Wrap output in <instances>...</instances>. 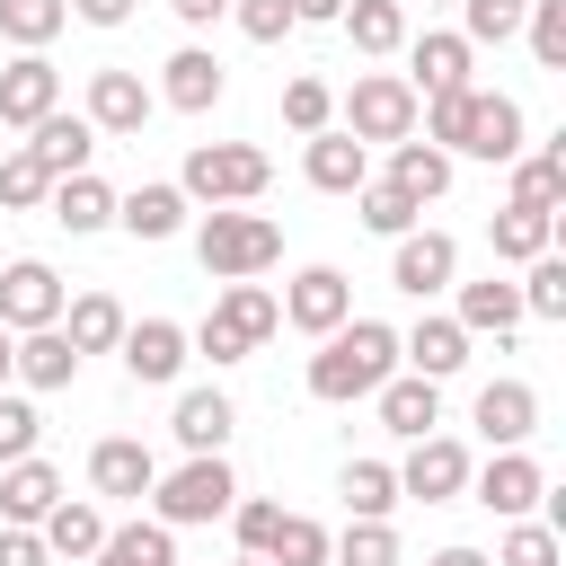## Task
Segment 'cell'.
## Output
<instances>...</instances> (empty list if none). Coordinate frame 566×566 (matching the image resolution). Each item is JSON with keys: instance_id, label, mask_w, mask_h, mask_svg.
<instances>
[{"instance_id": "cell-8", "label": "cell", "mask_w": 566, "mask_h": 566, "mask_svg": "<svg viewBox=\"0 0 566 566\" xmlns=\"http://www.w3.org/2000/svg\"><path fill=\"white\" fill-rule=\"evenodd\" d=\"M469 442H451L442 424L433 433H416L407 442V460H398V495H416V504H451V495H469Z\"/></svg>"}, {"instance_id": "cell-45", "label": "cell", "mask_w": 566, "mask_h": 566, "mask_svg": "<svg viewBox=\"0 0 566 566\" xmlns=\"http://www.w3.org/2000/svg\"><path fill=\"white\" fill-rule=\"evenodd\" d=\"M283 124L310 142V133H327L336 124V97H327V80H283Z\"/></svg>"}, {"instance_id": "cell-21", "label": "cell", "mask_w": 566, "mask_h": 566, "mask_svg": "<svg viewBox=\"0 0 566 566\" xmlns=\"http://www.w3.org/2000/svg\"><path fill=\"white\" fill-rule=\"evenodd\" d=\"M53 504H62V469H53V460H35V451H27V460H9V469H0V522L35 531Z\"/></svg>"}, {"instance_id": "cell-3", "label": "cell", "mask_w": 566, "mask_h": 566, "mask_svg": "<svg viewBox=\"0 0 566 566\" xmlns=\"http://www.w3.org/2000/svg\"><path fill=\"white\" fill-rule=\"evenodd\" d=\"M195 256H203L212 283H256L265 265H283V221L239 212V203H212L203 230H195Z\"/></svg>"}, {"instance_id": "cell-42", "label": "cell", "mask_w": 566, "mask_h": 566, "mask_svg": "<svg viewBox=\"0 0 566 566\" xmlns=\"http://www.w3.org/2000/svg\"><path fill=\"white\" fill-rule=\"evenodd\" d=\"M327 566H398V531L389 522H345V539H327Z\"/></svg>"}, {"instance_id": "cell-9", "label": "cell", "mask_w": 566, "mask_h": 566, "mask_svg": "<svg viewBox=\"0 0 566 566\" xmlns=\"http://www.w3.org/2000/svg\"><path fill=\"white\" fill-rule=\"evenodd\" d=\"M389 283H398L407 301L451 292V283H460V239H451V230H398V248H389Z\"/></svg>"}, {"instance_id": "cell-24", "label": "cell", "mask_w": 566, "mask_h": 566, "mask_svg": "<svg viewBox=\"0 0 566 566\" xmlns=\"http://www.w3.org/2000/svg\"><path fill=\"white\" fill-rule=\"evenodd\" d=\"M221 88H230V71H221L203 44H177V53H168V80H159V97H168L177 115H203V106H221Z\"/></svg>"}, {"instance_id": "cell-38", "label": "cell", "mask_w": 566, "mask_h": 566, "mask_svg": "<svg viewBox=\"0 0 566 566\" xmlns=\"http://www.w3.org/2000/svg\"><path fill=\"white\" fill-rule=\"evenodd\" d=\"M62 27H71V0H0V35L18 53H44Z\"/></svg>"}, {"instance_id": "cell-27", "label": "cell", "mask_w": 566, "mask_h": 566, "mask_svg": "<svg viewBox=\"0 0 566 566\" xmlns=\"http://www.w3.org/2000/svg\"><path fill=\"white\" fill-rule=\"evenodd\" d=\"M389 186L416 195V203H442V195H451V150H442V142H416V133L389 142Z\"/></svg>"}, {"instance_id": "cell-5", "label": "cell", "mask_w": 566, "mask_h": 566, "mask_svg": "<svg viewBox=\"0 0 566 566\" xmlns=\"http://www.w3.org/2000/svg\"><path fill=\"white\" fill-rule=\"evenodd\" d=\"M274 327H283V301H274L265 283H221V301L203 310V327H195L186 345H195V354H212V363H248Z\"/></svg>"}, {"instance_id": "cell-41", "label": "cell", "mask_w": 566, "mask_h": 566, "mask_svg": "<svg viewBox=\"0 0 566 566\" xmlns=\"http://www.w3.org/2000/svg\"><path fill=\"white\" fill-rule=\"evenodd\" d=\"M354 203H363V230H380V239H398V230H416V221H424V203H416V195H398L389 177H380V186H354Z\"/></svg>"}, {"instance_id": "cell-36", "label": "cell", "mask_w": 566, "mask_h": 566, "mask_svg": "<svg viewBox=\"0 0 566 566\" xmlns=\"http://www.w3.org/2000/svg\"><path fill=\"white\" fill-rule=\"evenodd\" d=\"M336 495H345L354 522H389V504H398V469H389V460H345Z\"/></svg>"}, {"instance_id": "cell-51", "label": "cell", "mask_w": 566, "mask_h": 566, "mask_svg": "<svg viewBox=\"0 0 566 566\" xmlns=\"http://www.w3.org/2000/svg\"><path fill=\"white\" fill-rule=\"evenodd\" d=\"M177 9V27H221L230 18V0H168Z\"/></svg>"}, {"instance_id": "cell-7", "label": "cell", "mask_w": 566, "mask_h": 566, "mask_svg": "<svg viewBox=\"0 0 566 566\" xmlns=\"http://www.w3.org/2000/svg\"><path fill=\"white\" fill-rule=\"evenodd\" d=\"M416 88H407V71H363L354 88H345V133L371 150V142H407L416 133Z\"/></svg>"}, {"instance_id": "cell-40", "label": "cell", "mask_w": 566, "mask_h": 566, "mask_svg": "<svg viewBox=\"0 0 566 566\" xmlns=\"http://www.w3.org/2000/svg\"><path fill=\"white\" fill-rule=\"evenodd\" d=\"M513 292H522V318H566V256H557V248H539V256L522 265V283H513Z\"/></svg>"}, {"instance_id": "cell-22", "label": "cell", "mask_w": 566, "mask_h": 566, "mask_svg": "<svg viewBox=\"0 0 566 566\" xmlns=\"http://www.w3.org/2000/svg\"><path fill=\"white\" fill-rule=\"evenodd\" d=\"M53 106H62V71H53L44 53H18V62L0 71V124H18V133H27V124H35V115H53Z\"/></svg>"}, {"instance_id": "cell-31", "label": "cell", "mask_w": 566, "mask_h": 566, "mask_svg": "<svg viewBox=\"0 0 566 566\" xmlns=\"http://www.w3.org/2000/svg\"><path fill=\"white\" fill-rule=\"evenodd\" d=\"M460 327H469V336H495V345H504V336L522 327V292H513L504 274H486V283H460Z\"/></svg>"}, {"instance_id": "cell-39", "label": "cell", "mask_w": 566, "mask_h": 566, "mask_svg": "<svg viewBox=\"0 0 566 566\" xmlns=\"http://www.w3.org/2000/svg\"><path fill=\"white\" fill-rule=\"evenodd\" d=\"M256 557H265V566H327V531H318L310 513H274V531H265Z\"/></svg>"}, {"instance_id": "cell-33", "label": "cell", "mask_w": 566, "mask_h": 566, "mask_svg": "<svg viewBox=\"0 0 566 566\" xmlns=\"http://www.w3.org/2000/svg\"><path fill=\"white\" fill-rule=\"evenodd\" d=\"M336 27L354 35V53H371V62H380V53H398V44H407V0H345V9H336Z\"/></svg>"}, {"instance_id": "cell-50", "label": "cell", "mask_w": 566, "mask_h": 566, "mask_svg": "<svg viewBox=\"0 0 566 566\" xmlns=\"http://www.w3.org/2000/svg\"><path fill=\"white\" fill-rule=\"evenodd\" d=\"M0 566H53V548H44L35 531H18V522H0Z\"/></svg>"}, {"instance_id": "cell-11", "label": "cell", "mask_w": 566, "mask_h": 566, "mask_svg": "<svg viewBox=\"0 0 566 566\" xmlns=\"http://www.w3.org/2000/svg\"><path fill=\"white\" fill-rule=\"evenodd\" d=\"M62 274L44 265V256H18V265H0V327L9 336H27V327H53L62 318Z\"/></svg>"}, {"instance_id": "cell-18", "label": "cell", "mask_w": 566, "mask_h": 566, "mask_svg": "<svg viewBox=\"0 0 566 566\" xmlns=\"http://www.w3.org/2000/svg\"><path fill=\"white\" fill-rule=\"evenodd\" d=\"M301 177H310L318 195H354V186H371V150H363L345 124H327V133H310V150H301Z\"/></svg>"}, {"instance_id": "cell-29", "label": "cell", "mask_w": 566, "mask_h": 566, "mask_svg": "<svg viewBox=\"0 0 566 566\" xmlns=\"http://www.w3.org/2000/svg\"><path fill=\"white\" fill-rule=\"evenodd\" d=\"M53 327H62L80 354H115V336H124V301H115V292H71Z\"/></svg>"}, {"instance_id": "cell-13", "label": "cell", "mask_w": 566, "mask_h": 566, "mask_svg": "<svg viewBox=\"0 0 566 566\" xmlns=\"http://www.w3.org/2000/svg\"><path fill=\"white\" fill-rule=\"evenodd\" d=\"M469 495H478L486 513H504V522H522V513H531V504L548 495V469H539V460H531V451L513 442V451H495L486 469H469Z\"/></svg>"}, {"instance_id": "cell-55", "label": "cell", "mask_w": 566, "mask_h": 566, "mask_svg": "<svg viewBox=\"0 0 566 566\" xmlns=\"http://www.w3.org/2000/svg\"><path fill=\"white\" fill-rule=\"evenodd\" d=\"M9 345H18V336H9V327H0V389H9Z\"/></svg>"}, {"instance_id": "cell-46", "label": "cell", "mask_w": 566, "mask_h": 566, "mask_svg": "<svg viewBox=\"0 0 566 566\" xmlns=\"http://www.w3.org/2000/svg\"><path fill=\"white\" fill-rule=\"evenodd\" d=\"M522 35H531L539 71H566V0H531L522 9Z\"/></svg>"}, {"instance_id": "cell-30", "label": "cell", "mask_w": 566, "mask_h": 566, "mask_svg": "<svg viewBox=\"0 0 566 566\" xmlns=\"http://www.w3.org/2000/svg\"><path fill=\"white\" fill-rule=\"evenodd\" d=\"M486 248H495V265H531L539 248H557V212H522V203H504V212L486 221Z\"/></svg>"}, {"instance_id": "cell-16", "label": "cell", "mask_w": 566, "mask_h": 566, "mask_svg": "<svg viewBox=\"0 0 566 566\" xmlns=\"http://www.w3.org/2000/svg\"><path fill=\"white\" fill-rule=\"evenodd\" d=\"M27 159H35L44 177H80V168L97 159V124H88V115H62V106L35 115V124H27Z\"/></svg>"}, {"instance_id": "cell-44", "label": "cell", "mask_w": 566, "mask_h": 566, "mask_svg": "<svg viewBox=\"0 0 566 566\" xmlns=\"http://www.w3.org/2000/svg\"><path fill=\"white\" fill-rule=\"evenodd\" d=\"M44 195H53V177L27 159V142L0 159V212H44Z\"/></svg>"}, {"instance_id": "cell-43", "label": "cell", "mask_w": 566, "mask_h": 566, "mask_svg": "<svg viewBox=\"0 0 566 566\" xmlns=\"http://www.w3.org/2000/svg\"><path fill=\"white\" fill-rule=\"evenodd\" d=\"M495 566H566V548H557V522H513L504 539H495Z\"/></svg>"}, {"instance_id": "cell-32", "label": "cell", "mask_w": 566, "mask_h": 566, "mask_svg": "<svg viewBox=\"0 0 566 566\" xmlns=\"http://www.w3.org/2000/svg\"><path fill=\"white\" fill-rule=\"evenodd\" d=\"M230 424H239V407H230L221 389H186V398H177V416H168V433H177L186 451H221V442H230Z\"/></svg>"}, {"instance_id": "cell-26", "label": "cell", "mask_w": 566, "mask_h": 566, "mask_svg": "<svg viewBox=\"0 0 566 566\" xmlns=\"http://www.w3.org/2000/svg\"><path fill=\"white\" fill-rule=\"evenodd\" d=\"M398 363L424 371V380H451V371L469 363V327H460V318H416V327L398 336Z\"/></svg>"}, {"instance_id": "cell-28", "label": "cell", "mask_w": 566, "mask_h": 566, "mask_svg": "<svg viewBox=\"0 0 566 566\" xmlns=\"http://www.w3.org/2000/svg\"><path fill=\"white\" fill-rule=\"evenodd\" d=\"M504 168H513V195H504V203H522V212H557V203H566V150H557V142H548V150H513Z\"/></svg>"}, {"instance_id": "cell-6", "label": "cell", "mask_w": 566, "mask_h": 566, "mask_svg": "<svg viewBox=\"0 0 566 566\" xmlns=\"http://www.w3.org/2000/svg\"><path fill=\"white\" fill-rule=\"evenodd\" d=\"M230 495H239L230 460H221V451H186L168 478H150V522H168V531H186V522H221Z\"/></svg>"}, {"instance_id": "cell-20", "label": "cell", "mask_w": 566, "mask_h": 566, "mask_svg": "<svg viewBox=\"0 0 566 566\" xmlns=\"http://www.w3.org/2000/svg\"><path fill=\"white\" fill-rule=\"evenodd\" d=\"M478 433H486L495 451L531 442V433H539V389H531V380H486V389H478Z\"/></svg>"}, {"instance_id": "cell-15", "label": "cell", "mask_w": 566, "mask_h": 566, "mask_svg": "<svg viewBox=\"0 0 566 566\" xmlns=\"http://www.w3.org/2000/svg\"><path fill=\"white\" fill-rule=\"evenodd\" d=\"M150 88H142V71H88V124L106 133V142H133L142 124H150Z\"/></svg>"}, {"instance_id": "cell-2", "label": "cell", "mask_w": 566, "mask_h": 566, "mask_svg": "<svg viewBox=\"0 0 566 566\" xmlns=\"http://www.w3.org/2000/svg\"><path fill=\"white\" fill-rule=\"evenodd\" d=\"M389 371H398V327H389V318H345V327H327L318 354H310V398H318V407H354V398H371Z\"/></svg>"}, {"instance_id": "cell-53", "label": "cell", "mask_w": 566, "mask_h": 566, "mask_svg": "<svg viewBox=\"0 0 566 566\" xmlns=\"http://www.w3.org/2000/svg\"><path fill=\"white\" fill-rule=\"evenodd\" d=\"M424 566H495V557H486V548H460V539H451V548H433Z\"/></svg>"}, {"instance_id": "cell-48", "label": "cell", "mask_w": 566, "mask_h": 566, "mask_svg": "<svg viewBox=\"0 0 566 566\" xmlns=\"http://www.w3.org/2000/svg\"><path fill=\"white\" fill-rule=\"evenodd\" d=\"M35 442H44V416H35V398L0 389V469H9V460H27Z\"/></svg>"}, {"instance_id": "cell-23", "label": "cell", "mask_w": 566, "mask_h": 566, "mask_svg": "<svg viewBox=\"0 0 566 566\" xmlns=\"http://www.w3.org/2000/svg\"><path fill=\"white\" fill-rule=\"evenodd\" d=\"M150 478H159V460H150V442H133V433H106L97 451H88V486L97 495H150Z\"/></svg>"}, {"instance_id": "cell-54", "label": "cell", "mask_w": 566, "mask_h": 566, "mask_svg": "<svg viewBox=\"0 0 566 566\" xmlns=\"http://www.w3.org/2000/svg\"><path fill=\"white\" fill-rule=\"evenodd\" d=\"M336 9H345V0H292V18H301V27H336Z\"/></svg>"}, {"instance_id": "cell-4", "label": "cell", "mask_w": 566, "mask_h": 566, "mask_svg": "<svg viewBox=\"0 0 566 566\" xmlns=\"http://www.w3.org/2000/svg\"><path fill=\"white\" fill-rule=\"evenodd\" d=\"M274 186V159L256 142H195L186 168H177V195L186 203H256Z\"/></svg>"}, {"instance_id": "cell-35", "label": "cell", "mask_w": 566, "mask_h": 566, "mask_svg": "<svg viewBox=\"0 0 566 566\" xmlns=\"http://www.w3.org/2000/svg\"><path fill=\"white\" fill-rule=\"evenodd\" d=\"M115 221L133 239H177L186 230V195L177 186H133V195H115Z\"/></svg>"}, {"instance_id": "cell-17", "label": "cell", "mask_w": 566, "mask_h": 566, "mask_svg": "<svg viewBox=\"0 0 566 566\" xmlns=\"http://www.w3.org/2000/svg\"><path fill=\"white\" fill-rule=\"evenodd\" d=\"M371 407H380V433L416 442V433L442 424V380H424V371H389V380L371 389Z\"/></svg>"}, {"instance_id": "cell-34", "label": "cell", "mask_w": 566, "mask_h": 566, "mask_svg": "<svg viewBox=\"0 0 566 566\" xmlns=\"http://www.w3.org/2000/svg\"><path fill=\"white\" fill-rule=\"evenodd\" d=\"M88 566H177V531L168 522H124L88 548Z\"/></svg>"}, {"instance_id": "cell-49", "label": "cell", "mask_w": 566, "mask_h": 566, "mask_svg": "<svg viewBox=\"0 0 566 566\" xmlns=\"http://www.w3.org/2000/svg\"><path fill=\"white\" fill-rule=\"evenodd\" d=\"M230 18H239V35L248 44H283L301 18H292V0H230Z\"/></svg>"}, {"instance_id": "cell-25", "label": "cell", "mask_w": 566, "mask_h": 566, "mask_svg": "<svg viewBox=\"0 0 566 566\" xmlns=\"http://www.w3.org/2000/svg\"><path fill=\"white\" fill-rule=\"evenodd\" d=\"M44 212H53V221H62L71 239H88V230H106V221H115V186H106L97 168H80V177H53Z\"/></svg>"}, {"instance_id": "cell-1", "label": "cell", "mask_w": 566, "mask_h": 566, "mask_svg": "<svg viewBox=\"0 0 566 566\" xmlns=\"http://www.w3.org/2000/svg\"><path fill=\"white\" fill-rule=\"evenodd\" d=\"M424 115V142H442L451 159H513V150H531V133H522V106L504 97V88H451V97H424L416 106Z\"/></svg>"}, {"instance_id": "cell-56", "label": "cell", "mask_w": 566, "mask_h": 566, "mask_svg": "<svg viewBox=\"0 0 566 566\" xmlns=\"http://www.w3.org/2000/svg\"><path fill=\"white\" fill-rule=\"evenodd\" d=\"M230 566H265V557H248V548H239V557H230Z\"/></svg>"}, {"instance_id": "cell-12", "label": "cell", "mask_w": 566, "mask_h": 566, "mask_svg": "<svg viewBox=\"0 0 566 566\" xmlns=\"http://www.w3.org/2000/svg\"><path fill=\"white\" fill-rule=\"evenodd\" d=\"M398 53H407V88H416V97H451V88H469V71H478V44L451 35V27L407 35Z\"/></svg>"}, {"instance_id": "cell-47", "label": "cell", "mask_w": 566, "mask_h": 566, "mask_svg": "<svg viewBox=\"0 0 566 566\" xmlns=\"http://www.w3.org/2000/svg\"><path fill=\"white\" fill-rule=\"evenodd\" d=\"M522 9L531 0H460V35L469 44H504V35H522Z\"/></svg>"}, {"instance_id": "cell-52", "label": "cell", "mask_w": 566, "mask_h": 566, "mask_svg": "<svg viewBox=\"0 0 566 566\" xmlns=\"http://www.w3.org/2000/svg\"><path fill=\"white\" fill-rule=\"evenodd\" d=\"M71 18H88V27H124L133 0H71Z\"/></svg>"}, {"instance_id": "cell-19", "label": "cell", "mask_w": 566, "mask_h": 566, "mask_svg": "<svg viewBox=\"0 0 566 566\" xmlns=\"http://www.w3.org/2000/svg\"><path fill=\"white\" fill-rule=\"evenodd\" d=\"M9 380H27V389H71V380H80V345H71L62 327H27V336L9 345Z\"/></svg>"}, {"instance_id": "cell-14", "label": "cell", "mask_w": 566, "mask_h": 566, "mask_svg": "<svg viewBox=\"0 0 566 566\" xmlns=\"http://www.w3.org/2000/svg\"><path fill=\"white\" fill-rule=\"evenodd\" d=\"M345 318H354V283H345L336 265H301V274H292V292H283V327L327 336V327H345Z\"/></svg>"}, {"instance_id": "cell-37", "label": "cell", "mask_w": 566, "mask_h": 566, "mask_svg": "<svg viewBox=\"0 0 566 566\" xmlns=\"http://www.w3.org/2000/svg\"><path fill=\"white\" fill-rule=\"evenodd\" d=\"M35 539H44L53 557H88V548L106 539V513H97V504H71V495H62V504H53L44 522H35Z\"/></svg>"}, {"instance_id": "cell-10", "label": "cell", "mask_w": 566, "mask_h": 566, "mask_svg": "<svg viewBox=\"0 0 566 566\" xmlns=\"http://www.w3.org/2000/svg\"><path fill=\"white\" fill-rule=\"evenodd\" d=\"M115 354H124V371H133V389H168L177 371H186V327L177 318H124V336H115Z\"/></svg>"}]
</instances>
